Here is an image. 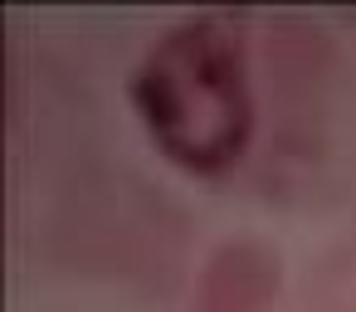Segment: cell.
I'll return each mask as SVG.
<instances>
[{
	"label": "cell",
	"instance_id": "1",
	"mask_svg": "<svg viewBox=\"0 0 356 312\" xmlns=\"http://www.w3.org/2000/svg\"><path fill=\"white\" fill-rule=\"evenodd\" d=\"M132 108L156 151L181 171H229L254 137L239 30L220 15L166 30L132 74Z\"/></svg>",
	"mask_w": 356,
	"mask_h": 312
}]
</instances>
